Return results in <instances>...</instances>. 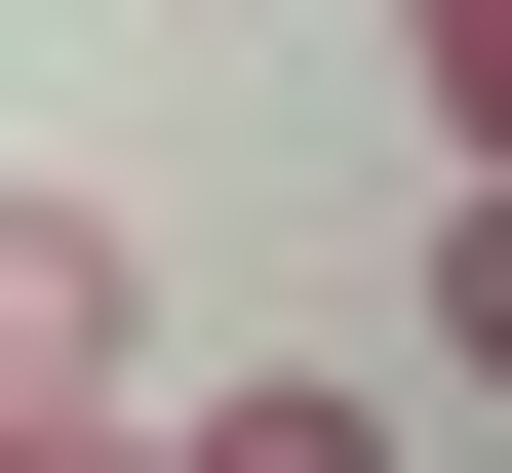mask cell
Wrapping results in <instances>:
<instances>
[{
	"label": "cell",
	"mask_w": 512,
	"mask_h": 473,
	"mask_svg": "<svg viewBox=\"0 0 512 473\" xmlns=\"http://www.w3.org/2000/svg\"><path fill=\"white\" fill-rule=\"evenodd\" d=\"M158 473H394V434L316 395V355H276V395H158Z\"/></svg>",
	"instance_id": "cell-2"
},
{
	"label": "cell",
	"mask_w": 512,
	"mask_h": 473,
	"mask_svg": "<svg viewBox=\"0 0 512 473\" xmlns=\"http://www.w3.org/2000/svg\"><path fill=\"white\" fill-rule=\"evenodd\" d=\"M158 355V276H119V198H0V395H119Z\"/></svg>",
	"instance_id": "cell-1"
},
{
	"label": "cell",
	"mask_w": 512,
	"mask_h": 473,
	"mask_svg": "<svg viewBox=\"0 0 512 473\" xmlns=\"http://www.w3.org/2000/svg\"><path fill=\"white\" fill-rule=\"evenodd\" d=\"M394 79H434V158H512V0H394Z\"/></svg>",
	"instance_id": "cell-3"
},
{
	"label": "cell",
	"mask_w": 512,
	"mask_h": 473,
	"mask_svg": "<svg viewBox=\"0 0 512 473\" xmlns=\"http://www.w3.org/2000/svg\"><path fill=\"white\" fill-rule=\"evenodd\" d=\"M434 355H473V395H512V158H473V237H434Z\"/></svg>",
	"instance_id": "cell-4"
}]
</instances>
